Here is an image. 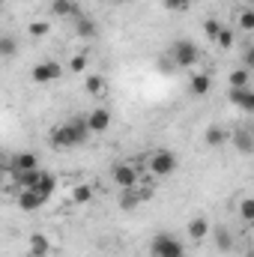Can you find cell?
Listing matches in <instances>:
<instances>
[{"label":"cell","instance_id":"obj_1","mask_svg":"<svg viewBox=\"0 0 254 257\" xmlns=\"http://www.w3.org/2000/svg\"><path fill=\"white\" fill-rule=\"evenodd\" d=\"M87 123H84V117H75V120H69L63 126H57L51 132V144L54 147H81L84 141H87Z\"/></svg>","mask_w":254,"mask_h":257},{"label":"cell","instance_id":"obj_2","mask_svg":"<svg viewBox=\"0 0 254 257\" xmlns=\"http://www.w3.org/2000/svg\"><path fill=\"white\" fill-rule=\"evenodd\" d=\"M150 251H153V257H186L183 242L174 233H156L150 242Z\"/></svg>","mask_w":254,"mask_h":257},{"label":"cell","instance_id":"obj_3","mask_svg":"<svg viewBox=\"0 0 254 257\" xmlns=\"http://www.w3.org/2000/svg\"><path fill=\"white\" fill-rule=\"evenodd\" d=\"M150 171H153V177H171L177 171V156L171 150H156L150 156Z\"/></svg>","mask_w":254,"mask_h":257},{"label":"cell","instance_id":"obj_4","mask_svg":"<svg viewBox=\"0 0 254 257\" xmlns=\"http://www.w3.org/2000/svg\"><path fill=\"white\" fill-rule=\"evenodd\" d=\"M168 57L177 66H194L197 57H200V51H197V45H194L191 39H180V42H174V48H171Z\"/></svg>","mask_w":254,"mask_h":257},{"label":"cell","instance_id":"obj_5","mask_svg":"<svg viewBox=\"0 0 254 257\" xmlns=\"http://www.w3.org/2000/svg\"><path fill=\"white\" fill-rule=\"evenodd\" d=\"M33 81L36 84H54V81H60V75H63V66L54 63V60H42V63L33 66Z\"/></svg>","mask_w":254,"mask_h":257},{"label":"cell","instance_id":"obj_6","mask_svg":"<svg viewBox=\"0 0 254 257\" xmlns=\"http://www.w3.org/2000/svg\"><path fill=\"white\" fill-rule=\"evenodd\" d=\"M111 111L108 108H93L87 117H84V123H87V132L90 135H105L108 128H111Z\"/></svg>","mask_w":254,"mask_h":257},{"label":"cell","instance_id":"obj_7","mask_svg":"<svg viewBox=\"0 0 254 257\" xmlns=\"http://www.w3.org/2000/svg\"><path fill=\"white\" fill-rule=\"evenodd\" d=\"M111 177H114V183H117L120 189H132V186H138V168L129 165V162L117 165V168L111 171Z\"/></svg>","mask_w":254,"mask_h":257},{"label":"cell","instance_id":"obj_8","mask_svg":"<svg viewBox=\"0 0 254 257\" xmlns=\"http://www.w3.org/2000/svg\"><path fill=\"white\" fill-rule=\"evenodd\" d=\"M45 203H48V200L36 192V189H21V194H18V206H21L24 212H36V209H42Z\"/></svg>","mask_w":254,"mask_h":257},{"label":"cell","instance_id":"obj_9","mask_svg":"<svg viewBox=\"0 0 254 257\" xmlns=\"http://www.w3.org/2000/svg\"><path fill=\"white\" fill-rule=\"evenodd\" d=\"M39 168V156L24 150V153H15L12 156V174H21V171H36Z\"/></svg>","mask_w":254,"mask_h":257},{"label":"cell","instance_id":"obj_10","mask_svg":"<svg viewBox=\"0 0 254 257\" xmlns=\"http://www.w3.org/2000/svg\"><path fill=\"white\" fill-rule=\"evenodd\" d=\"M230 141L236 144V150H239L242 156H248V153H251V150H254V138H251V128H248V126L236 128V132L230 135Z\"/></svg>","mask_w":254,"mask_h":257},{"label":"cell","instance_id":"obj_11","mask_svg":"<svg viewBox=\"0 0 254 257\" xmlns=\"http://www.w3.org/2000/svg\"><path fill=\"white\" fill-rule=\"evenodd\" d=\"M230 102H233V105H239L242 111H254V93H251V87L230 90Z\"/></svg>","mask_w":254,"mask_h":257},{"label":"cell","instance_id":"obj_12","mask_svg":"<svg viewBox=\"0 0 254 257\" xmlns=\"http://www.w3.org/2000/svg\"><path fill=\"white\" fill-rule=\"evenodd\" d=\"M51 12L57 18H75V15H81L75 0H51Z\"/></svg>","mask_w":254,"mask_h":257},{"label":"cell","instance_id":"obj_13","mask_svg":"<svg viewBox=\"0 0 254 257\" xmlns=\"http://www.w3.org/2000/svg\"><path fill=\"white\" fill-rule=\"evenodd\" d=\"M206 233H209V221H206L203 215H197V218H191L189 221V236L194 239V242L206 239Z\"/></svg>","mask_w":254,"mask_h":257},{"label":"cell","instance_id":"obj_14","mask_svg":"<svg viewBox=\"0 0 254 257\" xmlns=\"http://www.w3.org/2000/svg\"><path fill=\"white\" fill-rule=\"evenodd\" d=\"M75 30H78V36L93 39L99 27H96V21H93V18H87V15H75Z\"/></svg>","mask_w":254,"mask_h":257},{"label":"cell","instance_id":"obj_15","mask_svg":"<svg viewBox=\"0 0 254 257\" xmlns=\"http://www.w3.org/2000/svg\"><path fill=\"white\" fill-rule=\"evenodd\" d=\"M150 192H138V186H132V189H123L120 194V206L123 209H132V206H138L141 203V197H147Z\"/></svg>","mask_w":254,"mask_h":257},{"label":"cell","instance_id":"obj_16","mask_svg":"<svg viewBox=\"0 0 254 257\" xmlns=\"http://www.w3.org/2000/svg\"><path fill=\"white\" fill-rule=\"evenodd\" d=\"M84 90H87L90 96H102V93L108 90V81H105L102 75H87V81H84Z\"/></svg>","mask_w":254,"mask_h":257},{"label":"cell","instance_id":"obj_17","mask_svg":"<svg viewBox=\"0 0 254 257\" xmlns=\"http://www.w3.org/2000/svg\"><path fill=\"white\" fill-rule=\"evenodd\" d=\"M48 248H51L48 236H42V233H33V236H30V254L33 257H45L48 254Z\"/></svg>","mask_w":254,"mask_h":257},{"label":"cell","instance_id":"obj_18","mask_svg":"<svg viewBox=\"0 0 254 257\" xmlns=\"http://www.w3.org/2000/svg\"><path fill=\"white\" fill-rule=\"evenodd\" d=\"M209 87H212V78H209L206 72H200V75L191 78V93H194V96H206Z\"/></svg>","mask_w":254,"mask_h":257},{"label":"cell","instance_id":"obj_19","mask_svg":"<svg viewBox=\"0 0 254 257\" xmlns=\"http://www.w3.org/2000/svg\"><path fill=\"white\" fill-rule=\"evenodd\" d=\"M203 141H206V147H221V144L227 141V132L221 126H209L206 135H203Z\"/></svg>","mask_w":254,"mask_h":257},{"label":"cell","instance_id":"obj_20","mask_svg":"<svg viewBox=\"0 0 254 257\" xmlns=\"http://www.w3.org/2000/svg\"><path fill=\"white\" fill-rule=\"evenodd\" d=\"M39 177H42L39 168H36V171H21V174H15V180L21 183V189H36V186H39Z\"/></svg>","mask_w":254,"mask_h":257},{"label":"cell","instance_id":"obj_21","mask_svg":"<svg viewBox=\"0 0 254 257\" xmlns=\"http://www.w3.org/2000/svg\"><path fill=\"white\" fill-rule=\"evenodd\" d=\"M215 245H218V251H230L233 248V236H230V230L224 224L215 227Z\"/></svg>","mask_w":254,"mask_h":257},{"label":"cell","instance_id":"obj_22","mask_svg":"<svg viewBox=\"0 0 254 257\" xmlns=\"http://www.w3.org/2000/svg\"><path fill=\"white\" fill-rule=\"evenodd\" d=\"M54 189H57V180H54L51 174H45V171H42V177H39V186H36V192H39L42 197H45V200H48V197L54 194Z\"/></svg>","mask_w":254,"mask_h":257},{"label":"cell","instance_id":"obj_23","mask_svg":"<svg viewBox=\"0 0 254 257\" xmlns=\"http://www.w3.org/2000/svg\"><path fill=\"white\" fill-rule=\"evenodd\" d=\"M248 81H251V72L245 66L236 69V72H230V90H242V87H248Z\"/></svg>","mask_w":254,"mask_h":257},{"label":"cell","instance_id":"obj_24","mask_svg":"<svg viewBox=\"0 0 254 257\" xmlns=\"http://www.w3.org/2000/svg\"><path fill=\"white\" fill-rule=\"evenodd\" d=\"M18 54V42L6 33H0V57H15Z\"/></svg>","mask_w":254,"mask_h":257},{"label":"cell","instance_id":"obj_25","mask_svg":"<svg viewBox=\"0 0 254 257\" xmlns=\"http://www.w3.org/2000/svg\"><path fill=\"white\" fill-rule=\"evenodd\" d=\"M215 42H218V48H224V51H227V48L233 45V30H230V27H221V30H218V36H215Z\"/></svg>","mask_w":254,"mask_h":257},{"label":"cell","instance_id":"obj_26","mask_svg":"<svg viewBox=\"0 0 254 257\" xmlns=\"http://www.w3.org/2000/svg\"><path fill=\"white\" fill-rule=\"evenodd\" d=\"M72 200H75V203H87V200H93V189H90V186H78V189L72 192Z\"/></svg>","mask_w":254,"mask_h":257},{"label":"cell","instance_id":"obj_27","mask_svg":"<svg viewBox=\"0 0 254 257\" xmlns=\"http://www.w3.org/2000/svg\"><path fill=\"white\" fill-rule=\"evenodd\" d=\"M162 6L171 9V12H186L191 6V0H162Z\"/></svg>","mask_w":254,"mask_h":257},{"label":"cell","instance_id":"obj_28","mask_svg":"<svg viewBox=\"0 0 254 257\" xmlns=\"http://www.w3.org/2000/svg\"><path fill=\"white\" fill-rule=\"evenodd\" d=\"M239 27H242L245 33H251L254 30V12L251 9H242V15H239Z\"/></svg>","mask_w":254,"mask_h":257},{"label":"cell","instance_id":"obj_29","mask_svg":"<svg viewBox=\"0 0 254 257\" xmlns=\"http://www.w3.org/2000/svg\"><path fill=\"white\" fill-rule=\"evenodd\" d=\"M239 212H242V221H248V224H251V221H254V200H251V197H245V200H242Z\"/></svg>","mask_w":254,"mask_h":257},{"label":"cell","instance_id":"obj_30","mask_svg":"<svg viewBox=\"0 0 254 257\" xmlns=\"http://www.w3.org/2000/svg\"><path fill=\"white\" fill-rule=\"evenodd\" d=\"M218 30H221V24H218L215 18H206V21H203V33H206L209 39H215V36H218Z\"/></svg>","mask_w":254,"mask_h":257},{"label":"cell","instance_id":"obj_31","mask_svg":"<svg viewBox=\"0 0 254 257\" xmlns=\"http://www.w3.org/2000/svg\"><path fill=\"white\" fill-rule=\"evenodd\" d=\"M27 30H30V36H45V33L51 30V27H48V21H33V24H30Z\"/></svg>","mask_w":254,"mask_h":257},{"label":"cell","instance_id":"obj_32","mask_svg":"<svg viewBox=\"0 0 254 257\" xmlns=\"http://www.w3.org/2000/svg\"><path fill=\"white\" fill-rule=\"evenodd\" d=\"M69 69H72V72H84V69H87V54H75L72 63H69Z\"/></svg>","mask_w":254,"mask_h":257},{"label":"cell","instance_id":"obj_33","mask_svg":"<svg viewBox=\"0 0 254 257\" xmlns=\"http://www.w3.org/2000/svg\"><path fill=\"white\" fill-rule=\"evenodd\" d=\"M159 69H162V72H174V69H177V63H174L171 57H162V60H159Z\"/></svg>","mask_w":254,"mask_h":257},{"label":"cell","instance_id":"obj_34","mask_svg":"<svg viewBox=\"0 0 254 257\" xmlns=\"http://www.w3.org/2000/svg\"><path fill=\"white\" fill-rule=\"evenodd\" d=\"M242 60H245V69H248V66L254 63V51H245V57H242Z\"/></svg>","mask_w":254,"mask_h":257},{"label":"cell","instance_id":"obj_35","mask_svg":"<svg viewBox=\"0 0 254 257\" xmlns=\"http://www.w3.org/2000/svg\"><path fill=\"white\" fill-rule=\"evenodd\" d=\"M3 180H6V177H3V171H0V186H3Z\"/></svg>","mask_w":254,"mask_h":257},{"label":"cell","instance_id":"obj_36","mask_svg":"<svg viewBox=\"0 0 254 257\" xmlns=\"http://www.w3.org/2000/svg\"><path fill=\"white\" fill-rule=\"evenodd\" d=\"M111 3H123V0H111Z\"/></svg>","mask_w":254,"mask_h":257},{"label":"cell","instance_id":"obj_37","mask_svg":"<svg viewBox=\"0 0 254 257\" xmlns=\"http://www.w3.org/2000/svg\"><path fill=\"white\" fill-rule=\"evenodd\" d=\"M0 9H3V0H0Z\"/></svg>","mask_w":254,"mask_h":257},{"label":"cell","instance_id":"obj_38","mask_svg":"<svg viewBox=\"0 0 254 257\" xmlns=\"http://www.w3.org/2000/svg\"><path fill=\"white\" fill-rule=\"evenodd\" d=\"M245 3H251V0H245Z\"/></svg>","mask_w":254,"mask_h":257}]
</instances>
